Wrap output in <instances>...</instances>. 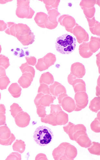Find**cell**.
I'll use <instances>...</instances> for the list:
<instances>
[{"instance_id":"obj_1","label":"cell","mask_w":100,"mask_h":160,"mask_svg":"<svg viewBox=\"0 0 100 160\" xmlns=\"http://www.w3.org/2000/svg\"><path fill=\"white\" fill-rule=\"evenodd\" d=\"M77 42L74 36L68 34H63L56 39L55 45L58 52L64 55L73 52L75 49Z\"/></svg>"},{"instance_id":"obj_2","label":"cell","mask_w":100,"mask_h":160,"mask_svg":"<svg viewBox=\"0 0 100 160\" xmlns=\"http://www.w3.org/2000/svg\"><path fill=\"white\" fill-rule=\"evenodd\" d=\"M54 137L52 130L45 126H41L36 129L33 135L35 142L39 146H47L51 142Z\"/></svg>"},{"instance_id":"obj_3","label":"cell","mask_w":100,"mask_h":160,"mask_svg":"<svg viewBox=\"0 0 100 160\" xmlns=\"http://www.w3.org/2000/svg\"><path fill=\"white\" fill-rule=\"evenodd\" d=\"M7 25L8 28L5 32L16 38L18 36L25 35L32 32L29 27L22 23L16 24L14 22H9L7 23Z\"/></svg>"},{"instance_id":"obj_4","label":"cell","mask_w":100,"mask_h":160,"mask_svg":"<svg viewBox=\"0 0 100 160\" xmlns=\"http://www.w3.org/2000/svg\"><path fill=\"white\" fill-rule=\"evenodd\" d=\"M35 12L29 5H21L17 6L16 10L17 16L21 18H32Z\"/></svg>"},{"instance_id":"obj_5","label":"cell","mask_w":100,"mask_h":160,"mask_svg":"<svg viewBox=\"0 0 100 160\" xmlns=\"http://www.w3.org/2000/svg\"><path fill=\"white\" fill-rule=\"evenodd\" d=\"M30 120V115L23 111L19 112L15 118L16 124L21 128L27 127L29 124Z\"/></svg>"},{"instance_id":"obj_6","label":"cell","mask_w":100,"mask_h":160,"mask_svg":"<svg viewBox=\"0 0 100 160\" xmlns=\"http://www.w3.org/2000/svg\"><path fill=\"white\" fill-rule=\"evenodd\" d=\"M34 77L29 72H25L18 80V83L23 88H27L31 85Z\"/></svg>"},{"instance_id":"obj_7","label":"cell","mask_w":100,"mask_h":160,"mask_svg":"<svg viewBox=\"0 0 100 160\" xmlns=\"http://www.w3.org/2000/svg\"><path fill=\"white\" fill-rule=\"evenodd\" d=\"M24 46L32 44L34 41L35 36L32 32L23 36H18L16 38Z\"/></svg>"},{"instance_id":"obj_8","label":"cell","mask_w":100,"mask_h":160,"mask_svg":"<svg viewBox=\"0 0 100 160\" xmlns=\"http://www.w3.org/2000/svg\"><path fill=\"white\" fill-rule=\"evenodd\" d=\"M22 89L17 83L12 84L8 89V91L14 98H19L21 93Z\"/></svg>"},{"instance_id":"obj_9","label":"cell","mask_w":100,"mask_h":160,"mask_svg":"<svg viewBox=\"0 0 100 160\" xmlns=\"http://www.w3.org/2000/svg\"><path fill=\"white\" fill-rule=\"evenodd\" d=\"M26 144L25 142L21 140H16L12 145L14 151L18 152L22 154L25 150Z\"/></svg>"},{"instance_id":"obj_10","label":"cell","mask_w":100,"mask_h":160,"mask_svg":"<svg viewBox=\"0 0 100 160\" xmlns=\"http://www.w3.org/2000/svg\"><path fill=\"white\" fill-rule=\"evenodd\" d=\"M11 135V132L7 125L0 127V139L3 140L8 139Z\"/></svg>"},{"instance_id":"obj_11","label":"cell","mask_w":100,"mask_h":160,"mask_svg":"<svg viewBox=\"0 0 100 160\" xmlns=\"http://www.w3.org/2000/svg\"><path fill=\"white\" fill-rule=\"evenodd\" d=\"M10 108L11 114L14 118L19 112L23 111L22 108L16 103H13L10 106Z\"/></svg>"},{"instance_id":"obj_12","label":"cell","mask_w":100,"mask_h":160,"mask_svg":"<svg viewBox=\"0 0 100 160\" xmlns=\"http://www.w3.org/2000/svg\"><path fill=\"white\" fill-rule=\"evenodd\" d=\"M20 69L22 73H24L25 72H31L33 77H34L35 70L32 67L28 65L27 62L21 65V66L20 67Z\"/></svg>"},{"instance_id":"obj_13","label":"cell","mask_w":100,"mask_h":160,"mask_svg":"<svg viewBox=\"0 0 100 160\" xmlns=\"http://www.w3.org/2000/svg\"><path fill=\"white\" fill-rule=\"evenodd\" d=\"M10 65L9 58L3 55H0V67L5 69L8 68Z\"/></svg>"},{"instance_id":"obj_14","label":"cell","mask_w":100,"mask_h":160,"mask_svg":"<svg viewBox=\"0 0 100 160\" xmlns=\"http://www.w3.org/2000/svg\"><path fill=\"white\" fill-rule=\"evenodd\" d=\"M10 83V79L7 76L0 78V89H6Z\"/></svg>"},{"instance_id":"obj_15","label":"cell","mask_w":100,"mask_h":160,"mask_svg":"<svg viewBox=\"0 0 100 160\" xmlns=\"http://www.w3.org/2000/svg\"><path fill=\"white\" fill-rule=\"evenodd\" d=\"M15 139L16 137L15 135L12 133H11V136L8 139L3 140L0 139V144L4 146H8L11 145Z\"/></svg>"},{"instance_id":"obj_16","label":"cell","mask_w":100,"mask_h":160,"mask_svg":"<svg viewBox=\"0 0 100 160\" xmlns=\"http://www.w3.org/2000/svg\"><path fill=\"white\" fill-rule=\"evenodd\" d=\"M21 159V155L18 152H12L8 157L6 160H18Z\"/></svg>"},{"instance_id":"obj_17","label":"cell","mask_w":100,"mask_h":160,"mask_svg":"<svg viewBox=\"0 0 100 160\" xmlns=\"http://www.w3.org/2000/svg\"><path fill=\"white\" fill-rule=\"evenodd\" d=\"M25 59L27 62V63L28 64L32 65V66H34L36 63V59L34 57H26Z\"/></svg>"},{"instance_id":"obj_18","label":"cell","mask_w":100,"mask_h":160,"mask_svg":"<svg viewBox=\"0 0 100 160\" xmlns=\"http://www.w3.org/2000/svg\"><path fill=\"white\" fill-rule=\"evenodd\" d=\"M6 117L4 114L0 113V126L6 125Z\"/></svg>"},{"instance_id":"obj_19","label":"cell","mask_w":100,"mask_h":160,"mask_svg":"<svg viewBox=\"0 0 100 160\" xmlns=\"http://www.w3.org/2000/svg\"><path fill=\"white\" fill-rule=\"evenodd\" d=\"M7 24L3 20H0V32L5 31L8 27Z\"/></svg>"},{"instance_id":"obj_20","label":"cell","mask_w":100,"mask_h":160,"mask_svg":"<svg viewBox=\"0 0 100 160\" xmlns=\"http://www.w3.org/2000/svg\"><path fill=\"white\" fill-rule=\"evenodd\" d=\"M6 76L5 69L2 67H0V78Z\"/></svg>"},{"instance_id":"obj_21","label":"cell","mask_w":100,"mask_h":160,"mask_svg":"<svg viewBox=\"0 0 100 160\" xmlns=\"http://www.w3.org/2000/svg\"><path fill=\"white\" fill-rule=\"evenodd\" d=\"M0 113H6V108L3 104H0Z\"/></svg>"},{"instance_id":"obj_22","label":"cell","mask_w":100,"mask_h":160,"mask_svg":"<svg viewBox=\"0 0 100 160\" xmlns=\"http://www.w3.org/2000/svg\"><path fill=\"white\" fill-rule=\"evenodd\" d=\"M2 50V48L1 45H0V54L1 53Z\"/></svg>"},{"instance_id":"obj_23","label":"cell","mask_w":100,"mask_h":160,"mask_svg":"<svg viewBox=\"0 0 100 160\" xmlns=\"http://www.w3.org/2000/svg\"><path fill=\"white\" fill-rule=\"evenodd\" d=\"M1 92H0V100L1 99Z\"/></svg>"}]
</instances>
